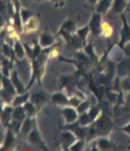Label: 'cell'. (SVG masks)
<instances>
[{
  "instance_id": "obj_1",
  "label": "cell",
  "mask_w": 130,
  "mask_h": 151,
  "mask_svg": "<svg viewBox=\"0 0 130 151\" xmlns=\"http://www.w3.org/2000/svg\"><path fill=\"white\" fill-rule=\"evenodd\" d=\"M101 31L105 36H110V35H111L113 29H112L111 26L107 22H104L101 23Z\"/></svg>"
}]
</instances>
